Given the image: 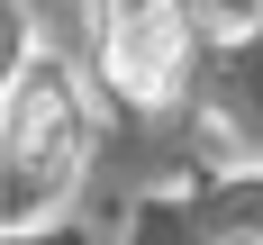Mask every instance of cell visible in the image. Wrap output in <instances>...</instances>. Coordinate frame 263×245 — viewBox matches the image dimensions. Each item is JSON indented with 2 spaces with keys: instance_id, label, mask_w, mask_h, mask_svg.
<instances>
[{
  "instance_id": "cell-1",
  "label": "cell",
  "mask_w": 263,
  "mask_h": 245,
  "mask_svg": "<svg viewBox=\"0 0 263 245\" xmlns=\"http://www.w3.org/2000/svg\"><path fill=\"white\" fill-rule=\"evenodd\" d=\"M82 91L54 54H27L9 91H0V227H36L64 209V191L82 173Z\"/></svg>"
},
{
  "instance_id": "cell-2",
  "label": "cell",
  "mask_w": 263,
  "mask_h": 245,
  "mask_svg": "<svg viewBox=\"0 0 263 245\" xmlns=\"http://www.w3.org/2000/svg\"><path fill=\"white\" fill-rule=\"evenodd\" d=\"M182 64H191V18L182 0H127L118 18H109V82L127 91V100H173L182 91Z\"/></svg>"
},
{
  "instance_id": "cell-3",
  "label": "cell",
  "mask_w": 263,
  "mask_h": 245,
  "mask_svg": "<svg viewBox=\"0 0 263 245\" xmlns=\"http://www.w3.org/2000/svg\"><path fill=\"white\" fill-rule=\"evenodd\" d=\"M27 54H36V46H27V9H18V0H0V91H9V73H18Z\"/></svg>"
}]
</instances>
